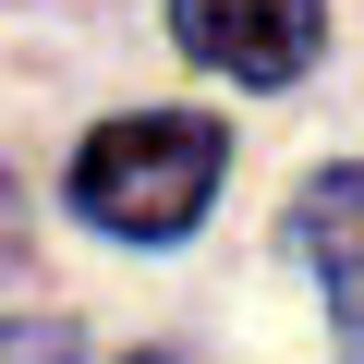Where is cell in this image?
I'll return each instance as SVG.
<instances>
[{
    "mask_svg": "<svg viewBox=\"0 0 364 364\" xmlns=\"http://www.w3.org/2000/svg\"><path fill=\"white\" fill-rule=\"evenodd\" d=\"M219 170H231V134L207 109H146V122H109L85 134L73 158V207L122 243H182L195 231V207L219 195Z\"/></svg>",
    "mask_w": 364,
    "mask_h": 364,
    "instance_id": "6da1fadb",
    "label": "cell"
},
{
    "mask_svg": "<svg viewBox=\"0 0 364 364\" xmlns=\"http://www.w3.org/2000/svg\"><path fill=\"white\" fill-rule=\"evenodd\" d=\"M13 364H73V328H13Z\"/></svg>",
    "mask_w": 364,
    "mask_h": 364,
    "instance_id": "277c9868",
    "label": "cell"
},
{
    "mask_svg": "<svg viewBox=\"0 0 364 364\" xmlns=\"http://www.w3.org/2000/svg\"><path fill=\"white\" fill-rule=\"evenodd\" d=\"M304 255L328 279V316H340V352L364 364V158L328 170L316 195H304Z\"/></svg>",
    "mask_w": 364,
    "mask_h": 364,
    "instance_id": "3957f363",
    "label": "cell"
},
{
    "mask_svg": "<svg viewBox=\"0 0 364 364\" xmlns=\"http://www.w3.org/2000/svg\"><path fill=\"white\" fill-rule=\"evenodd\" d=\"M170 37L231 85H291V73H316L328 13L316 0H170Z\"/></svg>",
    "mask_w": 364,
    "mask_h": 364,
    "instance_id": "7a4b0ae2",
    "label": "cell"
},
{
    "mask_svg": "<svg viewBox=\"0 0 364 364\" xmlns=\"http://www.w3.org/2000/svg\"><path fill=\"white\" fill-rule=\"evenodd\" d=\"M134 364H146V352H134ZM158 364H170V352H158Z\"/></svg>",
    "mask_w": 364,
    "mask_h": 364,
    "instance_id": "8992f818",
    "label": "cell"
},
{
    "mask_svg": "<svg viewBox=\"0 0 364 364\" xmlns=\"http://www.w3.org/2000/svg\"><path fill=\"white\" fill-rule=\"evenodd\" d=\"M0 243H13V195H0Z\"/></svg>",
    "mask_w": 364,
    "mask_h": 364,
    "instance_id": "5b68a950",
    "label": "cell"
}]
</instances>
